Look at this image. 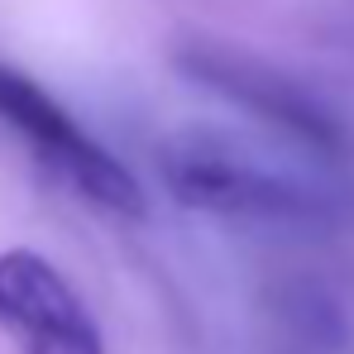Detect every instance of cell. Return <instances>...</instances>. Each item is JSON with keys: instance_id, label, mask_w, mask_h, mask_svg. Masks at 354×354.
Wrapping results in <instances>:
<instances>
[{"instance_id": "obj_1", "label": "cell", "mask_w": 354, "mask_h": 354, "mask_svg": "<svg viewBox=\"0 0 354 354\" xmlns=\"http://www.w3.org/2000/svg\"><path fill=\"white\" fill-rule=\"evenodd\" d=\"M153 168L182 211L297 230L354 225V187H340L326 173H301L230 129L187 124L163 134L153 144Z\"/></svg>"}, {"instance_id": "obj_2", "label": "cell", "mask_w": 354, "mask_h": 354, "mask_svg": "<svg viewBox=\"0 0 354 354\" xmlns=\"http://www.w3.org/2000/svg\"><path fill=\"white\" fill-rule=\"evenodd\" d=\"M173 67L187 82L206 86L211 96L230 101L235 111L263 120L268 129L292 139L297 149L311 153L316 163L354 158V124L292 72L254 58L244 48H230L221 39H187V44H177Z\"/></svg>"}, {"instance_id": "obj_3", "label": "cell", "mask_w": 354, "mask_h": 354, "mask_svg": "<svg viewBox=\"0 0 354 354\" xmlns=\"http://www.w3.org/2000/svg\"><path fill=\"white\" fill-rule=\"evenodd\" d=\"M0 120L39 153V163H48L91 206H101L111 216H129V221H139L149 211L139 177L111 149H101L39 82H29L24 72L5 67V62H0Z\"/></svg>"}, {"instance_id": "obj_4", "label": "cell", "mask_w": 354, "mask_h": 354, "mask_svg": "<svg viewBox=\"0 0 354 354\" xmlns=\"http://www.w3.org/2000/svg\"><path fill=\"white\" fill-rule=\"evenodd\" d=\"M0 330L19 354H106L86 301L34 249L0 254Z\"/></svg>"}]
</instances>
